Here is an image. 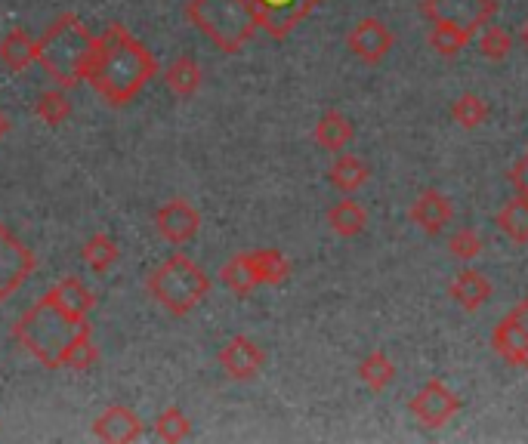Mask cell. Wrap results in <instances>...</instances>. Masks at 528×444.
Listing matches in <instances>:
<instances>
[{
	"label": "cell",
	"instance_id": "1",
	"mask_svg": "<svg viewBox=\"0 0 528 444\" xmlns=\"http://www.w3.org/2000/svg\"><path fill=\"white\" fill-rule=\"evenodd\" d=\"M155 74L158 62L149 47L139 44L124 25L112 22L102 34H96L93 59L84 81L109 105H127Z\"/></svg>",
	"mask_w": 528,
	"mask_h": 444
},
{
	"label": "cell",
	"instance_id": "2",
	"mask_svg": "<svg viewBox=\"0 0 528 444\" xmlns=\"http://www.w3.org/2000/svg\"><path fill=\"white\" fill-rule=\"evenodd\" d=\"M93 47H96V34L84 25V19L75 13H62L38 41H34V62H38L62 90H72L87 78Z\"/></svg>",
	"mask_w": 528,
	"mask_h": 444
},
{
	"label": "cell",
	"instance_id": "3",
	"mask_svg": "<svg viewBox=\"0 0 528 444\" xmlns=\"http://www.w3.org/2000/svg\"><path fill=\"white\" fill-rule=\"evenodd\" d=\"M146 290L152 293V300L167 309L170 315L183 318L189 315L201 300H207L210 293V275L189 259L186 253L167 256L161 266H155L146 278Z\"/></svg>",
	"mask_w": 528,
	"mask_h": 444
},
{
	"label": "cell",
	"instance_id": "4",
	"mask_svg": "<svg viewBox=\"0 0 528 444\" xmlns=\"http://www.w3.org/2000/svg\"><path fill=\"white\" fill-rule=\"evenodd\" d=\"M84 324L87 321H72L44 296V300H38L16 321L13 337L28 355H34L44 367L56 370L62 349L68 346V340H72Z\"/></svg>",
	"mask_w": 528,
	"mask_h": 444
},
{
	"label": "cell",
	"instance_id": "5",
	"mask_svg": "<svg viewBox=\"0 0 528 444\" xmlns=\"http://www.w3.org/2000/svg\"><path fill=\"white\" fill-rule=\"evenodd\" d=\"M186 19L210 44L229 56L241 53L257 31V19L248 0H189Z\"/></svg>",
	"mask_w": 528,
	"mask_h": 444
},
{
	"label": "cell",
	"instance_id": "6",
	"mask_svg": "<svg viewBox=\"0 0 528 444\" xmlns=\"http://www.w3.org/2000/svg\"><path fill=\"white\" fill-rule=\"evenodd\" d=\"M498 13V0H424V16L430 25H451L464 34H476Z\"/></svg>",
	"mask_w": 528,
	"mask_h": 444
},
{
	"label": "cell",
	"instance_id": "7",
	"mask_svg": "<svg viewBox=\"0 0 528 444\" xmlns=\"http://www.w3.org/2000/svg\"><path fill=\"white\" fill-rule=\"evenodd\" d=\"M38 259H34L31 247L0 222V303H7L10 296L31 278Z\"/></svg>",
	"mask_w": 528,
	"mask_h": 444
},
{
	"label": "cell",
	"instance_id": "8",
	"mask_svg": "<svg viewBox=\"0 0 528 444\" xmlns=\"http://www.w3.org/2000/svg\"><path fill=\"white\" fill-rule=\"evenodd\" d=\"M319 4L322 0H248L257 28L266 31L272 41H285Z\"/></svg>",
	"mask_w": 528,
	"mask_h": 444
},
{
	"label": "cell",
	"instance_id": "9",
	"mask_svg": "<svg viewBox=\"0 0 528 444\" xmlns=\"http://www.w3.org/2000/svg\"><path fill=\"white\" fill-rule=\"evenodd\" d=\"M491 349H495L501 361L528 370V296H522L513 312L495 324V330H491Z\"/></svg>",
	"mask_w": 528,
	"mask_h": 444
},
{
	"label": "cell",
	"instance_id": "10",
	"mask_svg": "<svg viewBox=\"0 0 528 444\" xmlns=\"http://www.w3.org/2000/svg\"><path fill=\"white\" fill-rule=\"evenodd\" d=\"M411 417L427 426V429H442L445 423H451L461 411V398H457L442 380H427L420 386V392L408 401Z\"/></svg>",
	"mask_w": 528,
	"mask_h": 444
},
{
	"label": "cell",
	"instance_id": "11",
	"mask_svg": "<svg viewBox=\"0 0 528 444\" xmlns=\"http://www.w3.org/2000/svg\"><path fill=\"white\" fill-rule=\"evenodd\" d=\"M346 47H349V53L356 56L359 62H365V65H380L386 56L393 53L396 34H393V28L386 25L383 19L365 16V19H359L356 25L349 28Z\"/></svg>",
	"mask_w": 528,
	"mask_h": 444
},
{
	"label": "cell",
	"instance_id": "12",
	"mask_svg": "<svg viewBox=\"0 0 528 444\" xmlns=\"http://www.w3.org/2000/svg\"><path fill=\"white\" fill-rule=\"evenodd\" d=\"M217 358H220V367L226 370V377L238 380V383L254 380L263 370V364H266L263 346L257 340H251V337H244V333H235V337L220 349Z\"/></svg>",
	"mask_w": 528,
	"mask_h": 444
},
{
	"label": "cell",
	"instance_id": "13",
	"mask_svg": "<svg viewBox=\"0 0 528 444\" xmlns=\"http://www.w3.org/2000/svg\"><path fill=\"white\" fill-rule=\"evenodd\" d=\"M155 229L167 244H189L201 229V213L186 198H173L155 213Z\"/></svg>",
	"mask_w": 528,
	"mask_h": 444
},
{
	"label": "cell",
	"instance_id": "14",
	"mask_svg": "<svg viewBox=\"0 0 528 444\" xmlns=\"http://www.w3.org/2000/svg\"><path fill=\"white\" fill-rule=\"evenodd\" d=\"M143 432H146L143 420H139V414L127 404H112L109 411L99 414L93 423V435L109 444H133L143 438Z\"/></svg>",
	"mask_w": 528,
	"mask_h": 444
},
{
	"label": "cell",
	"instance_id": "15",
	"mask_svg": "<svg viewBox=\"0 0 528 444\" xmlns=\"http://www.w3.org/2000/svg\"><path fill=\"white\" fill-rule=\"evenodd\" d=\"M451 216H454V210H451L448 198H445L442 192H433V189L420 192V195L414 198V204L408 207V219L414 222L420 232H427V235L445 232V226L451 222Z\"/></svg>",
	"mask_w": 528,
	"mask_h": 444
},
{
	"label": "cell",
	"instance_id": "16",
	"mask_svg": "<svg viewBox=\"0 0 528 444\" xmlns=\"http://www.w3.org/2000/svg\"><path fill=\"white\" fill-rule=\"evenodd\" d=\"M47 300L56 306V309H62L68 318L72 321H87V315H90V309H93V303H96V296H93V290L81 281V278H62L50 293H47Z\"/></svg>",
	"mask_w": 528,
	"mask_h": 444
},
{
	"label": "cell",
	"instance_id": "17",
	"mask_svg": "<svg viewBox=\"0 0 528 444\" xmlns=\"http://www.w3.org/2000/svg\"><path fill=\"white\" fill-rule=\"evenodd\" d=\"M451 300L461 306L464 312H479L488 300H491V293H495V287H491V281L476 272V269H464V272H457L451 287Z\"/></svg>",
	"mask_w": 528,
	"mask_h": 444
},
{
	"label": "cell",
	"instance_id": "18",
	"mask_svg": "<svg viewBox=\"0 0 528 444\" xmlns=\"http://www.w3.org/2000/svg\"><path fill=\"white\" fill-rule=\"evenodd\" d=\"M244 259H248V266H251L257 284L278 287V284H285L288 275H291V263H288V256L281 250H248V253H244Z\"/></svg>",
	"mask_w": 528,
	"mask_h": 444
},
{
	"label": "cell",
	"instance_id": "19",
	"mask_svg": "<svg viewBox=\"0 0 528 444\" xmlns=\"http://www.w3.org/2000/svg\"><path fill=\"white\" fill-rule=\"evenodd\" d=\"M352 136H356V127H352V121L343 111H334V108L325 111L319 124H315V142H319L325 152H343L352 142Z\"/></svg>",
	"mask_w": 528,
	"mask_h": 444
},
{
	"label": "cell",
	"instance_id": "20",
	"mask_svg": "<svg viewBox=\"0 0 528 444\" xmlns=\"http://www.w3.org/2000/svg\"><path fill=\"white\" fill-rule=\"evenodd\" d=\"M201 65L192 59V56H180V59H173L170 68L164 71V84L173 96H180V99H192L201 87Z\"/></svg>",
	"mask_w": 528,
	"mask_h": 444
},
{
	"label": "cell",
	"instance_id": "21",
	"mask_svg": "<svg viewBox=\"0 0 528 444\" xmlns=\"http://www.w3.org/2000/svg\"><path fill=\"white\" fill-rule=\"evenodd\" d=\"M328 226H331V232L340 235V238H356V235H362L365 226H368V213H365V207H362L359 201L343 198V201H337V204L328 210Z\"/></svg>",
	"mask_w": 528,
	"mask_h": 444
},
{
	"label": "cell",
	"instance_id": "22",
	"mask_svg": "<svg viewBox=\"0 0 528 444\" xmlns=\"http://www.w3.org/2000/svg\"><path fill=\"white\" fill-rule=\"evenodd\" d=\"M368 176H371L368 164H365L362 158H356V155H340V158L331 164V170H328L331 185H334L337 192H343V195L359 192L362 185L368 182Z\"/></svg>",
	"mask_w": 528,
	"mask_h": 444
},
{
	"label": "cell",
	"instance_id": "23",
	"mask_svg": "<svg viewBox=\"0 0 528 444\" xmlns=\"http://www.w3.org/2000/svg\"><path fill=\"white\" fill-rule=\"evenodd\" d=\"M90 321L75 333L72 340H68V346L62 349V355H59V367H65V370H75V374H81V370H90L96 361H99V349L93 346V340H90Z\"/></svg>",
	"mask_w": 528,
	"mask_h": 444
},
{
	"label": "cell",
	"instance_id": "24",
	"mask_svg": "<svg viewBox=\"0 0 528 444\" xmlns=\"http://www.w3.org/2000/svg\"><path fill=\"white\" fill-rule=\"evenodd\" d=\"M498 229L513 244H528V195H516L498 210Z\"/></svg>",
	"mask_w": 528,
	"mask_h": 444
},
{
	"label": "cell",
	"instance_id": "25",
	"mask_svg": "<svg viewBox=\"0 0 528 444\" xmlns=\"http://www.w3.org/2000/svg\"><path fill=\"white\" fill-rule=\"evenodd\" d=\"M396 361L386 352H371L362 364H359V380L371 389V392H383L396 383Z\"/></svg>",
	"mask_w": 528,
	"mask_h": 444
},
{
	"label": "cell",
	"instance_id": "26",
	"mask_svg": "<svg viewBox=\"0 0 528 444\" xmlns=\"http://www.w3.org/2000/svg\"><path fill=\"white\" fill-rule=\"evenodd\" d=\"M0 62H4L10 71H25L34 62V41L28 37L25 28L7 31V37L0 41Z\"/></svg>",
	"mask_w": 528,
	"mask_h": 444
},
{
	"label": "cell",
	"instance_id": "27",
	"mask_svg": "<svg viewBox=\"0 0 528 444\" xmlns=\"http://www.w3.org/2000/svg\"><path fill=\"white\" fill-rule=\"evenodd\" d=\"M81 253H84V263H87L96 275H105V272H109V269L118 263V256H121L118 244H115L109 235H105V232L90 235Z\"/></svg>",
	"mask_w": 528,
	"mask_h": 444
},
{
	"label": "cell",
	"instance_id": "28",
	"mask_svg": "<svg viewBox=\"0 0 528 444\" xmlns=\"http://www.w3.org/2000/svg\"><path fill=\"white\" fill-rule=\"evenodd\" d=\"M34 115H38L47 127H59L72 118V102H68L62 90H44L38 102H34Z\"/></svg>",
	"mask_w": 528,
	"mask_h": 444
},
{
	"label": "cell",
	"instance_id": "29",
	"mask_svg": "<svg viewBox=\"0 0 528 444\" xmlns=\"http://www.w3.org/2000/svg\"><path fill=\"white\" fill-rule=\"evenodd\" d=\"M155 435L167 444H176V441H186L192 435V420L180 411L176 404L164 407L155 420Z\"/></svg>",
	"mask_w": 528,
	"mask_h": 444
},
{
	"label": "cell",
	"instance_id": "30",
	"mask_svg": "<svg viewBox=\"0 0 528 444\" xmlns=\"http://www.w3.org/2000/svg\"><path fill=\"white\" fill-rule=\"evenodd\" d=\"M451 118L461 124L464 130H476L488 121V102L476 93H464L457 96L454 105H451Z\"/></svg>",
	"mask_w": 528,
	"mask_h": 444
},
{
	"label": "cell",
	"instance_id": "31",
	"mask_svg": "<svg viewBox=\"0 0 528 444\" xmlns=\"http://www.w3.org/2000/svg\"><path fill=\"white\" fill-rule=\"evenodd\" d=\"M220 281H223V287H229L235 296H248L254 287H260L257 278H254V272H251V266H248V259H244V253L232 256L229 263L220 269Z\"/></svg>",
	"mask_w": 528,
	"mask_h": 444
},
{
	"label": "cell",
	"instance_id": "32",
	"mask_svg": "<svg viewBox=\"0 0 528 444\" xmlns=\"http://www.w3.org/2000/svg\"><path fill=\"white\" fill-rule=\"evenodd\" d=\"M470 41H473V37L464 34L461 28L439 25V22L430 28V47H433L439 56H445V59H451V56H457V53H464Z\"/></svg>",
	"mask_w": 528,
	"mask_h": 444
},
{
	"label": "cell",
	"instance_id": "33",
	"mask_svg": "<svg viewBox=\"0 0 528 444\" xmlns=\"http://www.w3.org/2000/svg\"><path fill=\"white\" fill-rule=\"evenodd\" d=\"M479 50H482L485 59L501 62L513 53V37H510V31H504L498 25H485L482 37H479Z\"/></svg>",
	"mask_w": 528,
	"mask_h": 444
},
{
	"label": "cell",
	"instance_id": "34",
	"mask_svg": "<svg viewBox=\"0 0 528 444\" xmlns=\"http://www.w3.org/2000/svg\"><path fill=\"white\" fill-rule=\"evenodd\" d=\"M448 253L454 259H464V263H470V259H476L482 253V238L473 229H457L448 238Z\"/></svg>",
	"mask_w": 528,
	"mask_h": 444
},
{
	"label": "cell",
	"instance_id": "35",
	"mask_svg": "<svg viewBox=\"0 0 528 444\" xmlns=\"http://www.w3.org/2000/svg\"><path fill=\"white\" fill-rule=\"evenodd\" d=\"M510 182H513V189H516L519 195H528V152L513 164V170H510Z\"/></svg>",
	"mask_w": 528,
	"mask_h": 444
},
{
	"label": "cell",
	"instance_id": "36",
	"mask_svg": "<svg viewBox=\"0 0 528 444\" xmlns=\"http://www.w3.org/2000/svg\"><path fill=\"white\" fill-rule=\"evenodd\" d=\"M10 130H13V121H10V115H7V111L0 108V139H4Z\"/></svg>",
	"mask_w": 528,
	"mask_h": 444
},
{
	"label": "cell",
	"instance_id": "37",
	"mask_svg": "<svg viewBox=\"0 0 528 444\" xmlns=\"http://www.w3.org/2000/svg\"><path fill=\"white\" fill-rule=\"evenodd\" d=\"M519 44L528 50V19H525V22H522V28H519Z\"/></svg>",
	"mask_w": 528,
	"mask_h": 444
}]
</instances>
